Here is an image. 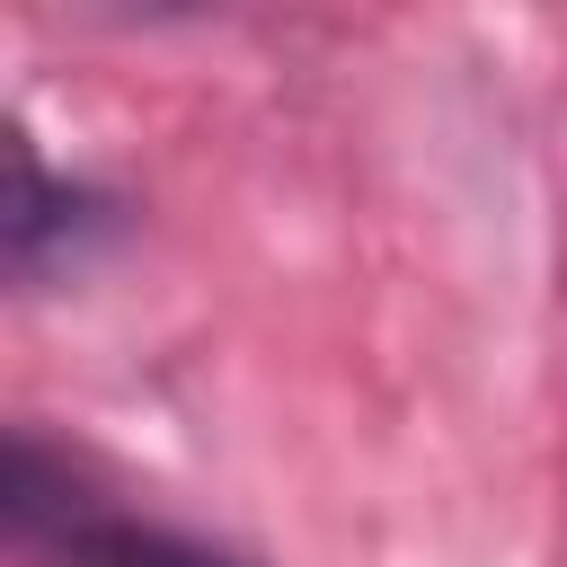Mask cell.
<instances>
[{"label": "cell", "mask_w": 567, "mask_h": 567, "mask_svg": "<svg viewBox=\"0 0 567 567\" xmlns=\"http://www.w3.org/2000/svg\"><path fill=\"white\" fill-rule=\"evenodd\" d=\"M0 523H9L18 567H257L213 532H186L168 514H142V505L106 496L89 478V461L44 443L35 425H9Z\"/></svg>", "instance_id": "cell-1"}, {"label": "cell", "mask_w": 567, "mask_h": 567, "mask_svg": "<svg viewBox=\"0 0 567 567\" xmlns=\"http://www.w3.org/2000/svg\"><path fill=\"white\" fill-rule=\"evenodd\" d=\"M124 221L133 213H124V195L106 177L53 168L27 124L9 133V213H0V230H9V284L18 292H44V284L89 275L124 239Z\"/></svg>", "instance_id": "cell-2"}]
</instances>
